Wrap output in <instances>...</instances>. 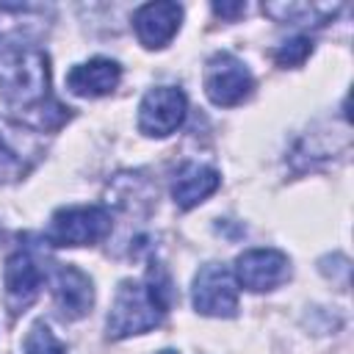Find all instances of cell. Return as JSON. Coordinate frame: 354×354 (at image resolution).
<instances>
[{"mask_svg":"<svg viewBox=\"0 0 354 354\" xmlns=\"http://www.w3.org/2000/svg\"><path fill=\"white\" fill-rule=\"evenodd\" d=\"M0 97L11 108L33 113L41 127H58L69 119V108L58 105L50 94L47 53L22 36H11L0 47Z\"/></svg>","mask_w":354,"mask_h":354,"instance_id":"obj_1","label":"cell"},{"mask_svg":"<svg viewBox=\"0 0 354 354\" xmlns=\"http://www.w3.org/2000/svg\"><path fill=\"white\" fill-rule=\"evenodd\" d=\"M263 11L266 14H271V17H277L279 22H296V25H301V22H310V19H315V6H307V3H268V6H263Z\"/></svg>","mask_w":354,"mask_h":354,"instance_id":"obj_16","label":"cell"},{"mask_svg":"<svg viewBox=\"0 0 354 354\" xmlns=\"http://www.w3.org/2000/svg\"><path fill=\"white\" fill-rule=\"evenodd\" d=\"M44 158V138L19 122L0 116V183H17Z\"/></svg>","mask_w":354,"mask_h":354,"instance_id":"obj_4","label":"cell"},{"mask_svg":"<svg viewBox=\"0 0 354 354\" xmlns=\"http://www.w3.org/2000/svg\"><path fill=\"white\" fill-rule=\"evenodd\" d=\"M232 277L252 293L274 290L290 277V260L279 249H246L243 254H238Z\"/></svg>","mask_w":354,"mask_h":354,"instance_id":"obj_9","label":"cell"},{"mask_svg":"<svg viewBox=\"0 0 354 354\" xmlns=\"http://www.w3.org/2000/svg\"><path fill=\"white\" fill-rule=\"evenodd\" d=\"M122 80V66L111 58H91L86 64H77L66 75V88L75 97H105L111 94Z\"/></svg>","mask_w":354,"mask_h":354,"instance_id":"obj_12","label":"cell"},{"mask_svg":"<svg viewBox=\"0 0 354 354\" xmlns=\"http://www.w3.org/2000/svg\"><path fill=\"white\" fill-rule=\"evenodd\" d=\"M188 111V97L177 86H155L144 94L138 105V130L152 138L171 136Z\"/></svg>","mask_w":354,"mask_h":354,"instance_id":"obj_7","label":"cell"},{"mask_svg":"<svg viewBox=\"0 0 354 354\" xmlns=\"http://www.w3.org/2000/svg\"><path fill=\"white\" fill-rule=\"evenodd\" d=\"M3 279H6V307L14 315H19L39 299L47 271L41 268V263L30 246H19L17 252L8 254Z\"/></svg>","mask_w":354,"mask_h":354,"instance_id":"obj_8","label":"cell"},{"mask_svg":"<svg viewBox=\"0 0 354 354\" xmlns=\"http://www.w3.org/2000/svg\"><path fill=\"white\" fill-rule=\"evenodd\" d=\"M213 11H216L218 17L232 19V17H238V14L246 11V3H213Z\"/></svg>","mask_w":354,"mask_h":354,"instance_id":"obj_17","label":"cell"},{"mask_svg":"<svg viewBox=\"0 0 354 354\" xmlns=\"http://www.w3.org/2000/svg\"><path fill=\"white\" fill-rule=\"evenodd\" d=\"M171 301H174L171 279L160 263H152L141 282L138 279L119 282L108 313V337L122 340L160 326Z\"/></svg>","mask_w":354,"mask_h":354,"instance_id":"obj_2","label":"cell"},{"mask_svg":"<svg viewBox=\"0 0 354 354\" xmlns=\"http://www.w3.org/2000/svg\"><path fill=\"white\" fill-rule=\"evenodd\" d=\"M191 301L199 315L232 318L238 313V282L224 263H207L194 277Z\"/></svg>","mask_w":354,"mask_h":354,"instance_id":"obj_6","label":"cell"},{"mask_svg":"<svg viewBox=\"0 0 354 354\" xmlns=\"http://www.w3.org/2000/svg\"><path fill=\"white\" fill-rule=\"evenodd\" d=\"M111 232V213L102 205H69L53 213L47 243L53 246H94Z\"/></svg>","mask_w":354,"mask_h":354,"instance_id":"obj_3","label":"cell"},{"mask_svg":"<svg viewBox=\"0 0 354 354\" xmlns=\"http://www.w3.org/2000/svg\"><path fill=\"white\" fill-rule=\"evenodd\" d=\"M218 185H221V177L216 169L202 166V163H185L174 177L171 196L180 210H191L199 202H205L210 194H216Z\"/></svg>","mask_w":354,"mask_h":354,"instance_id":"obj_13","label":"cell"},{"mask_svg":"<svg viewBox=\"0 0 354 354\" xmlns=\"http://www.w3.org/2000/svg\"><path fill=\"white\" fill-rule=\"evenodd\" d=\"M158 354H177V351H171V348H163V351H158Z\"/></svg>","mask_w":354,"mask_h":354,"instance_id":"obj_18","label":"cell"},{"mask_svg":"<svg viewBox=\"0 0 354 354\" xmlns=\"http://www.w3.org/2000/svg\"><path fill=\"white\" fill-rule=\"evenodd\" d=\"M183 22V6L171 3V0H158V3H144L141 8H136L133 14V28L136 36L144 47L149 50H160L166 47L174 33L180 30Z\"/></svg>","mask_w":354,"mask_h":354,"instance_id":"obj_11","label":"cell"},{"mask_svg":"<svg viewBox=\"0 0 354 354\" xmlns=\"http://www.w3.org/2000/svg\"><path fill=\"white\" fill-rule=\"evenodd\" d=\"M25 354H66V346L53 335L44 321H36L25 335Z\"/></svg>","mask_w":354,"mask_h":354,"instance_id":"obj_14","label":"cell"},{"mask_svg":"<svg viewBox=\"0 0 354 354\" xmlns=\"http://www.w3.org/2000/svg\"><path fill=\"white\" fill-rule=\"evenodd\" d=\"M205 94L213 105L218 108H232L238 102H243L252 88H254V77L246 69V64L241 58H235L232 53H213L205 64Z\"/></svg>","mask_w":354,"mask_h":354,"instance_id":"obj_5","label":"cell"},{"mask_svg":"<svg viewBox=\"0 0 354 354\" xmlns=\"http://www.w3.org/2000/svg\"><path fill=\"white\" fill-rule=\"evenodd\" d=\"M53 279V299H55V310L64 321H77L83 318L91 304H94V285L88 279L86 271H80L77 266H64L58 263L50 274Z\"/></svg>","mask_w":354,"mask_h":354,"instance_id":"obj_10","label":"cell"},{"mask_svg":"<svg viewBox=\"0 0 354 354\" xmlns=\"http://www.w3.org/2000/svg\"><path fill=\"white\" fill-rule=\"evenodd\" d=\"M313 53V41L307 36H293L288 41H282L277 50H274V61L279 66H301L307 61V55Z\"/></svg>","mask_w":354,"mask_h":354,"instance_id":"obj_15","label":"cell"}]
</instances>
